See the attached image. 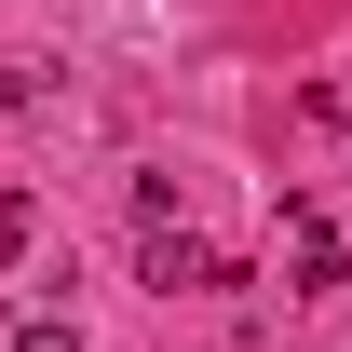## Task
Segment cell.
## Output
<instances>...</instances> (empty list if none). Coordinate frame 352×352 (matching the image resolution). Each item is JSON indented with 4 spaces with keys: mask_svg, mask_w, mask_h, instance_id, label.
<instances>
[{
    "mask_svg": "<svg viewBox=\"0 0 352 352\" xmlns=\"http://www.w3.org/2000/svg\"><path fill=\"white\" fill-rule=\"evenodd\" d=\"M135 271H149L163 298H190V285H230V271L204 258V244H190V230H176V217H149V258H135Z\"/></svg>",
    "mask_w": 352,
    "mask_h": 352,
    "instance_id": "7a4b0ae2",
    "label": "cell"
},
{
    "mask_svg": "<svg viewBox=\"0 0 352 352\" xmlns=\"http://www.w3.org/2000/svg\"><path fill=\"white\" fill-rule=\"evenodd\" d=\"M325 285H339V230L311 204H285V298H325Z\"/></svg>",
    "mask_w": 352,
    "mask_h": 352,
    "instance_id": "6da1fadb",
    "label": "cell"
},
{
    "mask_svg": "<svg viewBox=\"0 0 352 352\" xmlns=\"http://www.w3.org/2000/svg\"><path fill=\"white\" fill-rule=\"evenodd\" d=\"M14 352H82V325H14Z\"/></svg>",
    "mask_w": 352,
    "mask_h": 352,
    "instance_id": "277c9868",
    "label": "cell"
},
{
    "mask_svg": "<svg viewBox=\"0 0 352 352\" xmlns=\"http://www.w3.org/2000/svg\"><path fill=\"white\" fill-rule=\"evenodd\" d=\"M28 258V190H0V271Z\"/></svg>",
    "mask_w": 352,
    "mask_h": 352,
    "instance_id": "3957f363",
    "label": "cell"
}]
</instances>
